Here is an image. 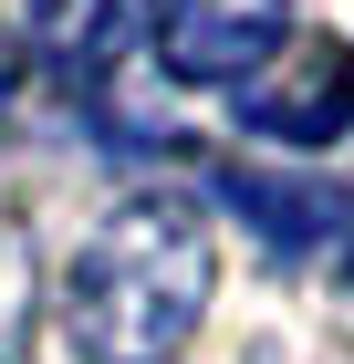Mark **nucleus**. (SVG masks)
<instances>
[{
	"instance_id": "1",
	"label": "nucleus",
	"mask_w": 354,
	"mask_h": 364,
	"mask_svg": "<svg viewBox=\"0 0 354 364\" xmlns=\"http://www.w3.org/2000/svg\"><path fill=\"white\" fill-rule=\"evenodd\" d=\"M209 312V219L177 188L115 198L63 271V343L83 364H167Z\"/></svg>"
},
{
	"instance_id": "2",
	"label": "nucleus",
	"mask_w": 354,
	"mask_h": 364,
	"mask_svg": "<svg viewBox=\"0 0 354 364\" xmlns=\"http://www.w3.org/2000/svg\"><path fill=\"white\" fill-rule=\"evenodd\" d=\"M292 0H157V63L177 84H250V63L281 53Z\"/></svg>"
},
{
	"instance_id": "3",
	"label": "nucleus",
	"mask_w": 354,
	"mask_h": 364,
	"mask_svg": "<svg viewBox=\"0 0 354 364\" xmlns=\"http://www.w3.org/2000/svg\"><path fill=\"white\" fill-rule=\"evenodd\" d=\"M240 125L271 146H333L354 136V42H302L271 73L240 84Z\"/></svg>"
},
{
	"instance_id": "4",
	"label": "nucleus",
	"mask_w": 354,
	"mask_h": 364,
	"mask_svg": "<svg viewBox=\"0 0 354 364\" xmlns=\"http://www.w3.org/2000/svg\"><path fill=\"white\" fill-rule=\"evenodd\" d=\"M157 21V0H42L31 31H42V63H53L73 94H105V73L146 42Z\"/></svg>"
},
{
	"instance_id": "5",
	"label": "nucleus",
	"mask_w": 354,
	"mask_h": 364,
	"mask_svg": "<svg viewBox=\"0 0 354 364\" xmlns=\"http://www.w3.org/2000/svg\"><path fill=\"white\" fill-rule=\"evenodd\" d=\"M219 198L250 208V229H261L271 250H313V240H333V219H344V188H323V177H271V167H219Z\"/></svg>"
},
{
	"instance_id": "6",
	"label": "nucleus",
	"mask_w": 354,
	"mask_h": 364,
	"mask_svg": "<svg viewBox=\"0 0 354 364\" xmlns=\"http://www.w3.org/2000/svg\"><path fill=\"white\" fill-rule=\"evenodd\" d=\"M11 84H21V31L0 21V105H11Z\"/></svg>"
},
{
	"instance_id": "7",
	"label": "nucleus",
	"mask_w": 354,
	"mask_h": 364,
	"mask_svg": "<svg viewBox=\"0 0 354 364\" xmlns=\"http://www.w3.org/2000/svg\"><path fill=\"white\" fill-rule=\"evenodd\" d=\"M344 271H354V250H344Z\"/></svg>"
}]
</instances>
